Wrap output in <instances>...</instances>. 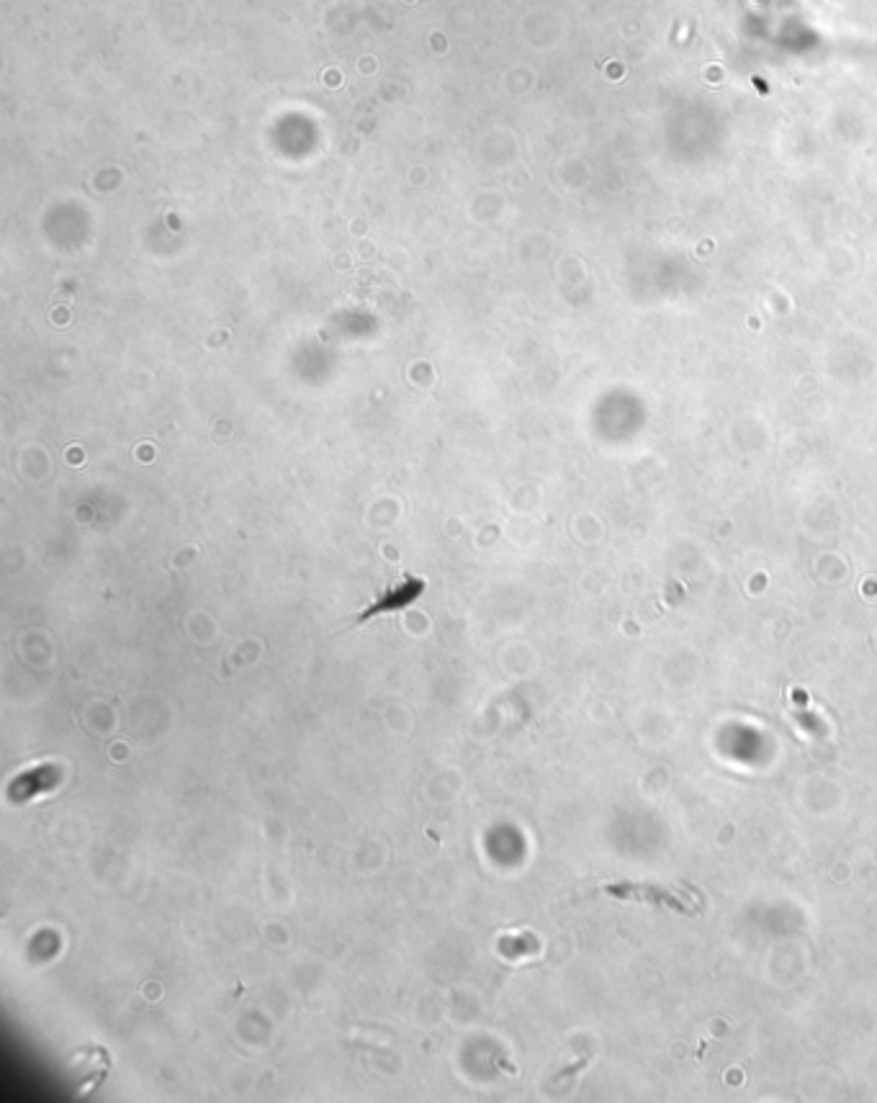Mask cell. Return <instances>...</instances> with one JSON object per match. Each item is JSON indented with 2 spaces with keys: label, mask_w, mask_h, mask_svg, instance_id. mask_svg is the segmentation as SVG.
Segmentation results:
<instances>
[{
  "label": "cell",
  "mask_w": 877,
  "mask_h": 1103,
  "mask_svg": "<svg viewBox=\"0 0 877 1103\" xmlns=\"http://www.w3.org/2000/svg\"><path fill=\"white\" fill-rule=\"evenodd\" d=\"M62 777L65 774H62V769L57 764H37V767L24 769L8 785V800L16 805L31 803V800L55 792L62 785Z\"/></svg>",
  "instance_id": "cell-1"
},
{
  "label": "cell",
  "mask_w": 877,
  "mask_h": 1103,
  "mask_svg": "<svg viewBox=\"0 0 877 1103\" xmlns=\"http://www.w3.org/2000/svg\"><path fill=\"white\" fill-rule=\"evenodd\" d=\"M499 952L505 957H520V954H533L538 952V942H533L530 936H505L499 939Z\"/></svg>",
  "instance_id": "cell-4"
},
{
  "label": "cell",
  "mask_w": 877,
  "mask_h": 1103,
  "mask_svg": "<svg viewBox=\"0 0 877 1103\" xmlns=\"http://www.w3.org/2000/svg\"><path fill=\"white\" fill-rule=\"evenodd\" d=\"M605 893L623 900H641V903H651V906L674 908V911H682V913L690 911V906H687L685 900H679L672 890L656 888V885H633V882H620V885H607Z\"/></svg>",
  "instance_id": "cell-2"
},
{
  "label": "cell",
  "mask_w": 877,
  "mask_h": 1103,
  "mask_svg": "<svg viewBox=\"0 0 877 1103\" xmlns=\"http://www.w3.org/2000/svg\"><path fill=\"white\" fill-rule=\"evenodd\" d=\"M422 589H425V582H422V579H417V576H407L402 584L389 589L381 600H376L366 612H363L361 623L368 618H376V615H381V612H397L402 610V607L412 605V602L422 594Z\"/></svg>",
  "instance_id": "cell-3"
}]
</instances>
